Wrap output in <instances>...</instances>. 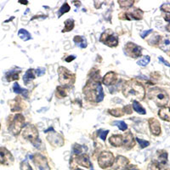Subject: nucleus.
Segmentation results:
<instances>
[{
    "label": "nucleus",
    "mask_w": 170,
    "mask_h": 170,
    "mask_svg": "<svg viewBox=\"0 0 170 170\" xmlns=\"http://www.w3.org/2000/svg\"><path fill=\"white\" fill-rule=\"evenodd\" d=\"M79 46L81 47L82 48H86V47H87V43H86L85 41H83L82 44H79Z\"/></svg>",
    "instance_id": "47"
},
{
    "label": "nucleus",
    "mask_w": 170,
    "mask_h": 170,
    "mask_svg": "<svg viewBox=\"0 0 170 170\" xmlns=\"http://www.w3.org/2000/svg\"><path fill=\"white\" fill-rule=\"evenodd\" d=\"M18 78H19V75H18V73L16 72L15 71H13V72H10V73L7 74V79H8V81L17 80Z\"/></svg>",
    "instance_id": "31"
},
{
    "label": "nucleus",
    "mask_w": 170,
    "mask_h": 170,
    "mask_svg": "<svg viewBox=\"0 0 170 170\" xmlns=\"http://www.w3.org/2000/svg\"><path fill=\"white\" fill-rule=\"evenodd\" d=\"M73 27H74V21L72 20H67L65 21V29L62 31V32L72 31Z\"/></svg>",
    "instance_id": "25"
},
{
    "label": "nucleus",
    "mask_w": 170,
    "mask_h": 170,
    "mask_svg": "<svg viewBox=\"0 0 170 170\" xmlns=\"http://www.w3.org/2000/svg\"><path fill=\"white\" fill-rule=\"evenodd\" d=\"M124 112L127 113V114H131L132 113V109L130 106H126L124 108Z\"/></svg>",
    "instance_id": "43"
},
{
    "label": "nucleus",
    "mask_w": 170,
    "mask_h": 170,
    "mask_svg": "<svg viewBox=\"0 0 170 170\" xmlns=\"http://www.w3.org/2000/svg\"><path fill=\"white\" fill-rule=\"evenodd\" d=\"M128 163V160L123 156H118L116 159L113 169L115 170H125Z\"/></svg>",
    "instance_id": "12"
},
{
    "label": "nucleus",
    "mask_w": 170,
    "mask_h": 170,
    "mask_svg": "<svg viewBox=\"0 0 170 170\" xmlns=\"http://www.w3.org/2000/svg\"><path fill=\"white\" fill-rule=\"evenodd\" d=\"M23 136H24V138L30 140L34 145L38 138V132L37 128H35V126L31 125V124H27L23 131Z\"/></svg>",
    "instance_id": "6"
},
{
    "label": "nucleus",
    "mask_w": 170,
    "mask_h": 170,
    "mask_svg": "<svg viewBox=\"0 0 170 170\" xmlns=\"http://www.w3.org/2000/svg\"><path fill=\"white\" fill-rule=\"evenodd\" d=\"M73 152H74L75 154H81V153H82V146L79 145L78 144H75V145H73Z\"/></svg>",
    "instance_id": "38"
},
{
    "label": "nucleus",
    "mask_w": 170,
    "mask_h": 170,
    "mask_svg": "<svg viewBox=\"0 0 170 170\" xmlns=\"http://www.w3.org/2000/svg\"><path fill=\"white\" fill-rule=\"evenodd\" d=\"M108 31H105L102 33L100 37V41L106 44L109 47H116L118 44V38L113 33L111 32V34H108Z\"/></svg>",
    "instance_id": "7"
},
{
    "label": "nucleus",
    "mask_w": 170,
    "mask_h": 170,
    "mask_svg": "<svg viewBox=\"0 0 170 170\" xmlns=\"http://www.w3.org/2000/svg\"><path fill=\"white\" fill-rule=\"evenodd\" d=\"M125 170H139L138 169V168L136 167V166H134V165H129L128 167H127Z\"/></svg>",
    "instance_id": "45"
},
{
    "label": "nucleus",
    "mask_w": 170,
    "mask_h": 170,
    "mask_svg": "<svg viewBox=\"0 0 170 170\" xmlns=\"http://www.w3.org/2000/svg\"><path fill=\"white\" fill-rule=\"evenodd\" d=\"M76 170H83V169H76Z\"/></svg>",
    "instance_id": "50"
},
{
    "label": "nucleus",
    "mask_w": 170,
    "mask_h": 170,
    "mask_svg": "<svg viewBox=\"0 0 170 170\" xmlns=\"http://www.w3.org/2000/svg\"><path fill=\"white\" fill-rule=\"evenodd\" d=\"M84 40L83 39V38L82 37H79V36H76L75 38H74V42L75 43H77L78 44H82Z\"/></svg>",
    "instance_id": "40"
},
{
    "label": "nucleus",
    "mask_w": 170,
    "mask_h": 170,
    "mask_svg": "<svg viewBox=\"0 0 170 170\" xmlns=\"http://www.w3.org/2000/svg\"><path fill=\"white\" fill-rule=\"evenodd\" d=\"M161 10L166 13H170V3H163L161 7Z\"/></svg>",
    "instance_id": "37"
},
{
    "label": "nucleus",
    "mask_w": 170,
    "mask_h": 170,
    "mask_svg": "<svg viewBox=\"0 0 170 170\" xmlns=\"http://www.w3.org/2000/svg\"><path fill=\"white\" fill-rule=\"evenodd\" d=\"M59 81L62 85H71L74 83V76L68 70L64 67H61L59 70Z\"/></svg>",
    "instance_id": "5"
},
{
    "label": "nucleus",
    "mask_w": 170,
    "mask_h": 170,
    "mask_svg": "<svg viewBox=\"0 0 170 170\" xmlns=\"http://www.w3.org/2000/svg\"><path fill=\"white\" fill-rule=\"evenodd\" d=\"M20 3H24V4H27V2H21V1H20Z\"/></svg>",
    "instance_id": "49"
},
{
    "label": "nucleus",
    "mask_w": 170,
    "mask_h": 170,
    "mask_svg": "<svg viewBox=\"0 0 170 170\" xmlns=\"http://www.w3.org/2000/svg\"><path fill=\"white\" fill-rule=\"evenodd\" d=\"M118 3L122 8H128V7H131L134 3V1H118Z\"/></svg>",
    "instance_id": "30"
},
{
    "label": "nucleus",
    "mask_w": 170,
    "mask_h": 170,
    "mask_svg": "<svg viewBox=\"0 0 170 170\" xmlns=\"http://www.w3.org/2000/svg\"><path fill=\"white\" fill-rule=\"evenodd\" d=\"M124 145L126 148H131L134 145V140L131 133H128L124 137Z\"/></svg>",
    "instance_id": "19"
},
{
    "label": "nucleus",
    "mask_w": 170,
    "mask_h": 170,
    "mask_svg": "<svg viewBox=\"0 0 170 170\" xmlns=\"http://www.w3.org/2000/svg\"><path fill=\"white\" fill-rule=\"evenodd\" d=\"M148 97L153 100L158 107H165L169 100L168 94L158 88L152 89L148 93Z\"/></svg>",
    "instance_id": "2"
},
{
    "label": "nucleus",
    "mask_w": 170,
    "mask_h": 170,
    "mask_svg": "<svg viewBox=\"0 0 170 170\" xmlns=\"http://www.w3.org/2000/svg\"><path fill=\"white\" fill-rule=\"evenodd\" d=\"M158 115L159 117L167 122H170V109L168 107H162L160 109V111H158Z\"/></svg>",
    "instance_id": "17"
},
{
    "label": "nucleus",
    "mask_w": 170,
    "mask_h": 170,
    "mask_svg": "<svg viewBox=\"0 0 170 170\" xmlns=\"http://www.w3.org/2000/svg\"><path fill=\"white\" fill-rule=\"evenodd\" d=\"M158 161L160 163L162 164H166L167 162H168V153L166 152H162L161 154L159 155V157H158Z\"/></svg>",
    "instance_id": "28"
},
{
    "label": "nucleus",
    "mask_w": 170,
    "mask_h": 170,
    "mask_svg": "<svg viewBox=\"0 0 170 170\" xmlns=\"http://www.w3.org/2000/svg\"><path fill=\"white\" fill-rule=\"evenodd\" d=\"M125 50L127 51V54L130 55L133 58H137L141 55L142 48L141 47L138 46L133 43H128L125 45Z\"/></svg>",
    "instance_id": "9"
},
{
    "label": "nucleus",
    "mask_w": 170,
    "mask_h": 170,
    "mask_svg": "<svg viewBox=\"0 0 170 170\" xmlns=\"http://www.w3.org/2000/svg\"><path fill=\"white\" fill-rule=\"evenodd\" d=\"M104 99V92L100 83H98L96 89V102H100Z\"/></svg>",
    "instance_id": "22"
},
{
    "label": "nucleus",
    "mask_w": 170,
    "mask_h": 170,
    "mask_svg": "<svg viewBox=\"0 0 170 170\" xmlns=\"http://www.w3.org/2000/svg\"><path fill=\"white\" fill-rule=\"evenodd\" d=\"M99 135H100V138L102 139V140H106L107 139V134H108L109 133V130H102V129H100V130H99Z\"/></svg>",
    "instance_id": "34"
},
{
    "label": "nucleus",
    "mask_w": 170,
    "mask_h": 170,
    "mask_svg": "<svg viewBox=\"0 0 170 170\" xmlns=\"http://www.w3.org/2000/svg\"><path fill=\"white\" fill-rule=\"evenodd\" d=\"M161 48L163 49V50H168L169 48H170V40L169 39H165L162 45H161Z\"/></svg>",
    "instance_id": "35"
},
{
    "label": "nucleus",
    "mask_w": 170,
    "mask_h": 170,
    "mask_svg": "<svg viewBox=\"0 0 170 170\" xmlns=\"http://www.w3.org/2000/svg\"><path fill=\"white\" fill-rule=\"evenodd\" d=\"M167 30L169 31H170V24H169V25L167 26Z\"/></svg>",
    "instance_id": "48"
},
{
    "label": "nucleus",
    "mask_w": 170,
    "mask_h": 170,
    "mask_svg": "<svg viewBox=\"0 0 170 170\" xmlns=\"http://www.w3.org/2000/svg\"><path fill=\"white\" fill-rule=\"evenodd\" d=\"M149 126H150V129H151V132L156 135H159L161 134V126H160V124L159 122L155 119V118H151L149 120Z\"/></svg>",
    "instance_id": "13"
},
{
    "label": "nucleus",
    "mask_w": 170,
    "mask_h": 170,
    "mask_svg": "<svg viewBox=\"0 0 170 170\" xmlns=\"http://www.w3.org/2000/svg\"><path fill=\"white\" fill-rule=\"evenodd\" d=\"M116 81H117V75L113 72H110L108 73H107L106 76L103 78V83L107 86L114 83Z\"/></svg>",
    "instance_id": "14"
},
{
    "label": "nucleus",
    "mask_w": 170,
    "mask_h": 170,
    "mask_svg": "<svg viewBox=\"0 0 170 170\" xmlns=\"http://www.w3.org/2000/svg\"><path fill=\"white\" fill-rule=\"evenodd\" d=\"M109 113L111 114V115H112V116H114V117H123L124 114V111H122L121 109H113V110H110L109 111Z\"/></svg>",
    "instance_id": "26"
},
{
    "label": "nucleus",
    "mask_w": 170,
    "mask_h": 170,
    "mask_svg": "<svg viewBox=\"0 0 170 170\" xmlns=\"http://www.w3.org/2000/svg\"><path fill=\"white\" fill-rule=\"evenodd\" d=\"M114 156L111 152H102L99 159H98V162L100 168L102 169H107L111 167L113 163H114Z\"/></svg>",
    "instance_id": "4"
},
{
    "label": "nucleus",
    "mask_w": 170,
    "mask_h": 170,
    "mask_svg": "<svg viewBox=\"0 0 170 170\" xmlns=\"http://www.w3.org/2000/svg\"><path fill=\"white\" fill-rule=\"evenodd\" d=\"M158 59H159V61L162 62V63H163V64H164V65H166L167 66L170 67V64H169V62L166 61H165V60H164V59H163L162 57H161V56H160V57H159Z\"/></svg>",
    "instance_id": "44"
},
{
    "label": "nucleus",
    "mask_w": 170,
    "mask_h": 170,
    "mask_svg": "<svg viewBox=\"0 0 170 170\" xmlns=\"http://www.w3.org/2000/svg\"><path fill=\"white\" fill-rule=\"evenodd\" d=\"M18 36L20 37V38H21L24 41L30 40L31 38V36L30 35V33L27 30H25V29H20V31H18Z\"/></svg>",
    "instance_id": "24"
},
{
    "label": "nucleus",
    "mask_w": 170,
    "mask_h": 170,
    "mask_svg": "<svg viewBox=\"0 0 170 170\" xmlns=\"http://www.w3.org/2000/svg\"><path fill=\"white\" fill-rule=\"evenodd\" d=\"M148 170H161L160 169V166L157 162H152L149 165H148V168H147Z\"/></svg>",
    "instance_id": "33"
},
{
    "label": "nucleus",
    "mask_w": 170,
    "mask_h": 170,
    "mask_svg": "<svg viewBox=\"0 0 170 170\" xmlns=\"http://www.w3.org/2000/svg\"><path fill=\"white\" fill-rule=\"evenodd\" d=\"M35 72H37V73H38V76H42L45 72V69L44 68H38Z\"/></svg>",
    "instance_id": "42"
},
{
    "label": "nucleus",
    "mask_w": 170,
    "mask_h": 170,
    "mask_svg": "<svg viewBox=\"0 0 170 170\" xmlns=\"http://www.w3.org/2000/svg\"><path fill=\"white\" fill-rule=\"evenodd\" d=\"M168 170H170V169H168Z\"/></svg>",
    "instance_id": "52"
},
{
    "label": "nucleus",
    "mask_w": 170,
    "mask_h": 170,
    "mask_svg": "<svg viewBox=\"0 0 170 170\" xmlns=\"http://www.w3.org/2000/svg\"><path fill=\"white\" fill-rule=\"evenodd\" d=\"M150 61H151L150 56L146 55V56L142 57L139 61H137V64H138L139 66H147V65L149 64Z\"/></svg>",
    "instance_id": "27"
},
{
    "label": "nucleus",
    "mask_w": 170,
    "mask_h": 170,
    "mask_svg": "<svg viewBox=\"0 0 170 170\" xmlns=\"http://www.w3.org/2000/svg\"><path fill=\"white\" fill-rule=\"evenodd\" d=\"M143 17V12L139 10H136L134 13H126V18L128 20H140Z\"/></svg>",
    "instance_id": "18"
},
{
    "label": "nucleus",
    "mask_w": 170,
    "mask_h": 170,
    "mask_svg": "<svg viewBox=\"0 0 170 170\" xmlns=\"http://www.w3.org/2000/svg\"><path fill=\"white\" fill-rule=\"evenodd\" d=\"M47 139L54 146H62L64 145V139H63V138L60 134H58L56 133L48 134V137H47Z\"/></svg>",
    "instance_id": "10"
},
{
    "label": "nucleus",
    "mask_w": 170,
    "mask_h": 170,
    "mask_svg": "<svg viewBox=\"0 0 170 170\" xmlns=\"http://www.w3.org/2000/svg\"><path fill=\"white\" fill-rule=\"evenodd\" d=\"M29 170H32V169H31H31H29Z\"/></svg>",
    "instance_id": "51"
},
{
    "label": "nucleus",
    "mask_w": 170,
    "mask_h": 170,
    "mask_svg": "<svg viewBox=\"0 0 170 170\" xmlns=\"http://www.w3.org/2000/svg\"><path fill=\"white\" fill-rule=\"evenodd\" d=\"M151 32H152V29H150V30H147V31H143L141 34H140V37L142 38H145L147 35H149Z\"/></svg>",
    "instance_id": "41"
},
{
    "label": "nucleus",
    "mask_w": 170,
    "mask_h": 170,
    "mask_svg": "<svg viewBox=\"0 0 170 170\" xmlns=\"http://www.w3.org/2000/svg\"><path fill=\"white\" fill-rule=\"evenodd\" d=\"M57 94L61 96V97H65V96H66V90L61 88V87H58L57 88ZM58 95V96H59Z\"/></svg>",
    "instance_id": "39"
},
{
    "label": "nucleus",
    "mask_w": 170,
    "mask_h": 170,
    "mask_svg": "<svg viewBox=\"0 0 170 170\" xmlns=\"http://www.w3.org/2000/svg\"><path fill=\"white\" fill-rule=\"evenodd\" d=\"M34 164L38 170H50L46 158L41 154H36L33 157Z\"/></svg>",
    "instance_id": "8"
},
{
    "label": "nucleus",
    "mask_w": 170,
    "mask_h": 170,
    "mask_svg": "<svg viewBox=\"0 0 170 170\" xmlns=\"http://www.w3.org/2000/svg\"><path fill=\"white\" fill-rule=\"evenodd\" d=\"M133 109L136 112H138L139 114H141V115H145L146 113V111L144 109V107L139 104L138 101H136V100H134V102H133Z\"/></svg>",
    "instance_id": "23"
},
{
    "label": "nucleus",
    "mask_w": 170,
    "mask_h": 170,
    "mask_svg": "<svg viewBox=\"0 0 170 170\" xmlns=\"http://www.w3.org/2000/svg\"><path fill=\"white\" fill-rule=\"evenodd\" d=\"M69 10H70V6L68 5V3H65L62 5L61 7L60 10L58 11V16H59V17H61L63 14H65V13L68 12Z\"/></svg>",
    "instance_id": "29"
},
{
    "label": "nucleus",
    "mask_w": 170,
    "mask_h": 170,
    "mask_svg": "<svg viewBox=\"0 0 170 170\" xmlns=\"http://www.w3.org/2000/svg\"><path fill=\"white\" fill-rule=\"evenodd\" d=\"M125 97H134L138 100H143L145 94L144 87L136 81H128L123 88Z\"/></svg>",
    "instance_id": "1"
},
{
    "label": "nucleus",
    "mask_w": 170,
    "mask_h": 170,
    "mask_svg": "<svg viewBox=\"0 0 170 170\" xmlns=\"http://www.w3.org/2000/svg\"><path fill=\"white\" fill-rule=\"evenodd\" d=\"M137 141L139 142V145H140V147L141 148H145V147H147L149 145H150V143L148 142V141H146V140H144V139H140L139 138H137Z\"/></svg>",
    "instance_id": "36"
},
{
    "label": "nucleus",
    "mask_w": 170,
    "mask_h": 170,
    "mask_svg": "<svg viewBox=\"0 0 170 170\" xmlns=\"http://www.w3.org/2000/svg\"><path fill=\"white\" fill-rule=\"evenodd\" d=\"M10 161H13L11 153L7 149L0 147V164H8Z\"/></svg>",
    "instance_id": "11"
},
{
    "label": "nucleus",
    "mask_w": 170,
    "mask_h": 170,
    "mask_svg": "<svg viewBox=\"0 0 170 170\" xmlns=\"http://www.w3.org/2000/svg\"><path fill=\"white\" fill-rule=\"evenodd\" d=\"M114 125L117 126L119 128V129H121L122 131H125L128 128V125L125 124L124 122L121 121V122H114Z\"/></svg>",
    "instance_id": "32"
},
{
    "label": "nucleus",
    "mask_w": 170,
    "mask_h": 170,
    "mask_svg": "<svg viewBox=\"0 0 170 170\" xmlns=\"http://www.w3.org/2000/svg\"><path fill=\"white\" fill-rule=\"evenodd\" d=\"M34 78H35V71L32 70V69H29L25 73V75L23 77V80H24V83L26 84H28Z\"/></svg>",
    "instance_id": "20"
},
{
    "label": "nucleus",
    "mask_w": 170,
    "mask_h": 170,
    "mask_svg": "<svg viewBox=\"0 0 170 170\" xmlns=\"http://www.w3.org/2000/svg\"><path fill=\"white\" fill-rule=\"evenodd\" d=\"M77 163L83 167H86V168H90L91 167V163L87 155H82L77 157Z\"/></svg>",
    "instance_id": "16"
},
{
    "label": "nucleus",
    "mask_w": 170,
    "mask_h": 170,
    "mask_svg": "<svg viewBox=\"0 0 170 170\" xmlns=\"http://www.w3.org/2000/svg\"><path fill=\"white\" fill-rule=\"evenodd\" d=\"M25 124V118L21 114H17L15 116L13 122L10 124V129L14 135H17L20 134L21 128Z\"/></svg>",
    "instance_id": "3"
},
{
    "label": "nucleus",
    "mask_w": 170,
    "mask_h": 170,
    "mask_svg": "<svg viewBox=\"0 0 170 170\" xmlns=\"http://www.w3.org/2000/svg\"><path fill=\"white\" fill-rule=\"evenodd\" d=\"M13 90L17 94H22L23 96H26V97L28 96V91L25 89H21L17 83H15V84L13 86Z\"/></svg>",
    "instance_id": "21"
},
{
    "label": "nucleus",
    "mask_w": 170,
    "mask_h": 170,
    "mask_svg": "<svg viewBox=\"0 0 170 170\" xmlns=\"http://www.w3.org/2000/svg\"><path fill=\"white\" fill-rule=\"evenodd\" d=\"M109 141L111 145H112L113 146L118 147L124 145V137L123 135H112L109 139Z\"/></svg>",
    "instance_id": "15"
},
{
    "label": "nucleus",
    "mask_w": 170,
    "mask_h": 170,
    "mask_svg": "<svg viewBox=\"0 0 170 170\" xmlns=\"http://www.w3.org/2000/svg\"><path fill=\"white\" fill-rule=\"evenodd\" d=\"M76 58V56H72V55H70V56H68L67 58H66V62H71L74 59Z\"/></svg>",
    "instance_id": "46"
}]
</instances>
